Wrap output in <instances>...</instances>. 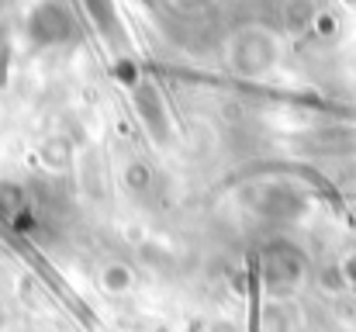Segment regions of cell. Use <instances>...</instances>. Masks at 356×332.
Listing matches in <instances>:
<instances>
[{
    "instance_id": "6da1fadb",
    "label": "cell",
    "mask_w": 356,
    "mask_h": 332,
    "mask_svg": "<svg viewBox=\"0 0 356 332\" xmlns=\"http://www.w3.org/2000/svg\"><path fill=\"white\" fill-rule=\"evenodd\" d=\"M245 208L263 221H287L305 212V198L287 184H252L245 191Z\"/></svg>"
},
{
    "instance_id": "7a4b0ae2",
    "label": "cell",
    "mask_w": 356,
    "mask_h": 332,
    "mask_svg": "<svg viewBox=\"0 0 356 332\" xmlns=\"http://www.w3.org/2000/svg\"><path fill=\"white\" fill-rule=\"evenodd\" d=\"M259 270H263V284H266L270 291H291V287L301 280L305 263H301V253H298V249L277 242V246L263 249Z\"/></svg>"
},
{
    "instance_id": "3957f363",
    "label": "cell",
    "mask_w": 356,
    "mask_h": 332,
    "mask_svg": "<svg viewBox=\"0 0 356 332\" xmlns=\"http://www.w3.org/2000/svg\"><path fill=\"white\" fill-rule=\"evenodd\" d=\"M28 35H31L35 45H59V42L73 38V17H70V10H66L63 3L45 0V3H38V7L31 10V17H28Z\"/></svg>"
},
{
    "instance_id": "277c9868",
    "label": "cell",
    "mask_w": 356,
    "mask_h": 332,
    "mask_svg": "<svg viewBox=\"0 0 356 332\" xmlns=\"http://www.w3.org/2000/svg\"><path fill=\"white\" fill-rule=\"evenodd\" d=\"M232 63H236L238 73L259 77L273 63V42L266 38V31H245V35H238L236 49H232Z\"/></svg>"
},
{
    "instance_id": "5b68a950",
    "label": "cell",
    "mask_w": 356,
    "mask_h": 332,
    "mask_svg": "<svg viewBox=\"0 0 356 332\" xmlns=\"http://www.w3.org/2000/svg\"><path fill=\"white\" fill-rule=\"evenodd\" d=\"M135 104H138V114H142V125L149 128V135L156 142H166L170 139V114L163 108V97L152 84H138L135 90Z\"/></svg>"
},
{
    "instance_id": "8992f818",
    "label": "cell",
    "mask_w": 356,
    "mask_h": 332,
    "mask_svg": "<svg viewBox=\"0 0 356 332\" xmlns=\"http://www.w3.org/2000/svg\"><path fill=\"white\" fill-rule=\"evenodd\" d=\"M83 3H87L94 24L108 35V42H121V24H118V10H115V3H111V0H83Z\"/></svg>"
},
{
    "instance_id": "52a82bcc",
    "label": "cell",
    "mask_w": 356,
    "mask_h": 332,
    "mask_svg": "<svg viewBox=\"0 0 356 332\" xmlns=\"http://www.w3.org/2000/svg\"><path fill=\"white\" fill-rule=\"evenodd\" d=\"M3 77H7V38L0 31V84H3Z\"/></svg>"
},
{
    "instance_id": "ba28073f",
    "label": "cell",
    "mask_w": 356,
    "mask_h": 332,
    "mask_svg": "<svg viewBox=\"0 0 356 332\" xmlns=\"http://www.w3.org/2000/svg\"><path fill=\"white\" fill-rule=\"evenodd\" d=\"M177 3H180V7H194L197 0H177Z\"/></svg>"
},
{
    "instance_id": "9c48e42d",
    "label": "cell",
    "mask_w": 356,
    "mask_h": 332,
    "mask_svg": "<svg viewBox=\"0 0 356 332\" xmlns=\"http://www.w3.org/2000/svg\"><path fill=\"white\" fill-rule=\"evenodd\" d=\"M3 326H7V315H3V308H0V332H3Z\"/></svg>"
}]
</instances>
